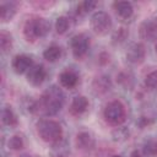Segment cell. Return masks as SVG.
Masks as SVG:
<instances>
[{
  "label": "cell",
  "mask_w": 157,
  "mask_h": 157,
  "mask_svg": "<svg viewBox=\"0 0 157 157\" xmlns=\"http://www.w3.org/2000/svg\"><path fill=\"white\" fill-rule=\"evenodd\" d=\"M76 147L78 150H83V151H88L91 148H93L94 146V139L93 136L87 132V131H81L77 134L76 140H75Z\"/></svg>",
  "instance_id": "7c38bea8"
},
{
  "label": "cell",
  "mask_w": 157,
  "mask_h": 157,
  "mask_svg": "<svg viewBox=\"0 0 157 157\" xmlns=\"http://www.w3.org/2000/svg\"><path fill=\"white\" fill-rule=\"evenodd\" d=\"M91 28L97 34H105L112 29V18L105 11H96L91 16Z\"/></svg>",
  "instance_id": "5b68a950"
},
{
  "label": "cell",
  "mask_w": 157,
  "mask_h": 157,
  "mask_svg": "<svg viewBox=\"0 0 157 157\" xmlns=\"http://www.w3.org/2000/svg\"><path fill=\"white\" fill-rule=\"evenodd\" d=\"M145 86L147 88H151V90L157 88V70L151 71L150 74L146 75V77H145Z\"/></svg>",
  "instance_id": "4316f807"
},
{
  "label": "cell",
  "mask_w": 157,
  "mask_h": 157,
  "mask_svg": "<svg viewBox=\"0 0 157 157\" xmlns=\"http://www.w3.org/2000/svg\"><path fill=\"white\" fill-rule=\"evenodd\" d=\"M70 48L72 52V55L76 59L83 58L90 48V38L85 33L75 34L70 40Z\"/></svg>",
  "instance_id": "8992f818"
},
{
  "label": "cell",
  "mask_w": 157,
  "mask_h": 157,
  "mask_svg": "<svg viewBox=\"0 0 157 157\" xmlns=\"http://www.w3.org/2000/svg\"><path fill=\"white\" fill-rule=\"evenodd\" d=\"M139 34L144 40L153 42L155 39H157V28L153 25L152 20H146L140 25Z\"/></svg>",
  "instance_id": "30bf717a"
},
{
  "label": "cell",
  "mask_w": 157,
  "mask_h": 157,
  "mask_svg": "<svg viewBox=\"0 0 157 157\" xmlns=\"http://www.w3.org/2000/svg\"><path fill=\"white\" fill-rule=\"evenodd\" d=\"M64 102H65V94L63 90L59 86L52 85L43 92L40 98L34 102L32 113H38L49 117L55 115L61 110Z\"/></svg>",
  "instance_id": "6da1fadb"
},
{
  "label": "cell",
  "mask_w": 157,
  "mask_h": 157,
  "mask_svg": "<svg viewBox=\"0 0 157 157\" xmlns=\"http://www.w3.org/2000/svg\"><path fill=\"white\" fill-rule=\"evenodd\" d=\"M69 152H70L69 144L63 137L60 140H58L56 142L52 144V155L54 157H66L69 155Z\"/></svg>",
  "instance_id": "ac0fdd59"
},
{
  "label": "cell",
  "mask_w": 157,
  "mask_h": 157,
  "mask_svg": "<svg viewBox=\"0 0 157 157\" xmlns=\"http://www.w3.org/2000/svg\"><path fill=\"white\" fill-rule=\"evenodd\" d=\"M130 157H145V156H144V155H141L137 150H135V151H132V152H131Z\"/></svg>",
  "instance_id": "83f0119b"
},
{
  "label": "cell",
  "mask_w": 157,
  "mask_h": 157,
  "mask_svg": "<svg viewBox=\"0 0 157 157\" xmlns=\"http://www.w3.org/2000/svg\"><path fill=\"white\" fill-rule=\"evenodd\" d=\"M16 2L13 1H2L0 4V10H1V22L6 23L13 18L16 15Z\"/></svg>",
  "instance_id": "9a60e30c"
},
{
  "label": "cell",
  "mask_w": 157,
  "mask_h": 157,
  "mask_svg": "<svg viewBox=\"0 0 157 157\" xmlns=\"http://www.w3.org/2000/svg\"><path fill=\"white\" fill-rule=\"evenodd\" d=\"M88 108V101L85 96H76L71 101L70 104V112L74 115H81L83 114Z\"/></svg>",
  "instance_id": "5bb4252c"
},
{
  "label": "cell",
  "mask_w": 157,
  "mask_h": 157,
  "mask_svg": "<svg viewBox=\"0 0 157 157\" xmlns=\"http://www.w3.org/2000/svg\"><path fill=\"white\" fill-rule=\"evenodd\" d=\"M1 120H2V124L6 125V126H16L18 124V119H17V115L16 113L13 112V109L9 105H5L1 110Z\"/></svg>",
  "instance_id": "e0dca14e"
},
{
  "label": "cell",
  "mask_w": 157,
  "mask_h": 157,
  "mask_svg": "<svg viewBox=\"0 0 157 157\" xmlns=\"http://www.w3.org/2000/svg\"><path fill=\"white\" fill-rule=\"evenodd\" d=\"M59 81H60V85L63 87L72 88V87H75L77 85L78 77H77L76 72H74L72 70H64L59 75Z\"/></svg>",
  "instance_id": "2e32d148"
},
{
  "label": "cell",
  "mask_w": 157,
  "mask_h": 157,
  "mask_svg": "<svg viewBox=\"0 0 157 157\" xmlns=\"http://www.w3.org/2000/svg\"><path fill=\"white\" fill-rule=\"evenodd\" d=\"M155 52L157 53V43H156V45H155Z\"/></svg>",
  "instance_id": "4dcf8cb0"
},
{
  "label": "cell",
  "mask_w": 157,
  "mask_h": 157,
  "mask_svg": "<svg viewBox=\"0 0 157 157\" xmlns=\"http://www.w3.org/2000/svg\"><path fill=\"white\" fill-rule=\"evenodd\" d=\"M152 22H153V25L156 26V28H157V16L155 17V18H152Z\"/></svg>",
  "instance_id": "f1b7e54d"
},
{
  "label": "cell",
  "mask_w": 157,
  "mask_h": 157,
  "mask_svg": "<svg viewBox=\"0 0 157 157\" xmlns=\"http://www.w3.org/2000/svg\"><path fill=\"white\" fill-rule=\"evenodd\" d=\"M69 26H70V20L66 16H60L55 21V29L59 34H64L69 29Z\"/></svg>",
  "instance_id": "484cf974"
},
{
  "label": "cell",
  "mask_w": 157,
  "mask_h": 157,
  "mask_svg": "<svg viewBox=\"0 0 157 157\" xmlns=\"http://www.w3.org/2000/svg\"><path fill=\"white\" fill-rule=\"evenodd\" d=\"M7 147L12 151H18L25 147V141L21 135H13L7 140Z\"/></svg>",
  "instance_id": "cb8c5ba5"
},
{
  "label": "cell",
  "mask_w": 157,
  "mask_h": 157,
  "mask_svg": "<svg viewBox=\"0 0 157 157\" xmlns=\"http://www.w3.org/2000/svg\"><path fill=\"white\" fill-rule=\"evenodd\" d=\"M104 119L114 126H119L120 124L124 123L125 118H126V113H125V107L123 105L121 102L119 101H112L109 102L103 112Z\"/></svg>",
  "instance_id": "277c9868"
},
{
  "label": "cell",
  "mask_w": 157,
  "mask_h": 157,
  "mask_svg": "<svg viewBox=\"0 0 157 157\" xmlns=\"http://www.w3.org/2000/svg\"><path fill=\"white\" fill-rule=\"evenodd\" d=\"M12 69L17 75H22V74H27L28 70L34 65L33 60L31 56L26 55V54H20L16 55L12 60Z\"/></svg>",
  "instance_id": "9c48e42d"
},
{
  "label": "cell",
  "mask_w": 157,
  "mask_h": 157,
  "mask_svg": "<svg viewBox=\"0 0 157 157\" xmlns=\"http://www.w3.org/2000/svg\"><path fill=\"white\" fill-rule=\"evenodd\" d=\"M0 48L4 54L9 53L12 48V36L6 31H1L0 33Z\"/></svg>",
  "instance_id": "44dd1931"
},
{
  "label": "cell",
  "mask_w": 157,
  "mask_h": 157,
  "mask_svg": "<svg viewBox=\"0 0 157 157\" xmlns=\"http://www.w3.org/2000/svg\"><path fill=\"white\" fill-rule=\"evenodd\" d=\"M113 7H114L117 15L123 20H129L134 13L132 4L129 1H115L113 4Z\"/></svg>",
  "instance_id": "4fadbf2b"
},
{
  "label": "cell",
  "mask_w": 157,
  "mask_h": 157,
  "mask_svg": "<svg viewBox=\"0 0 157 157\" xmlns=\"http://www.w3.org/2000/svg\"><path fill=\"white\" fill-rule=\"evenodd\" d=\"M20 157H36V156H31V155H28V153H23V155H21Z\"/></svg>",
  "instance_id": "f546056e"
},
{
  "label": "cell",
  "mask_w": 157,
  "mask_h": 157,
  "mask_svg": "<svg viewBox=\"0 0 157 157\" xmlns=\"http://www.w3.org/2000/svg\"><path fill=\"white\" fill-rule=\"evenodd\" d=\"M96 6H97V2L96 1H93V0H85V1H82L80 4H77L75 11H76V13L78 16H83V15L88 13L90 11H92Z\"/></svg>",
  "instance_id": "7402d4cb"
},
{
  "label": "cell",
  "mask_w": 157,
  "mask_h": 157,
  "mask_svg": "<svg viewBox=\"0 0 157 157\" xmlns=\"http://www.w3.org/2000/svg\"><path fill=\"white\" fill-rule=\"evenodd\" d=\"M26 77H27V81L32 86H39L44 82V80L47 77V70L43 65L34 64L26 74Z\"/></svg>",
  "instance_id": "ba28073f"
},
{
  "label": "cell",
  "mask_w": 157,
  "mask_h": 157,
  "mask_svg": "<svg viewBox=\"0 0 157 157\" xmlns=\"http://www.w3.org/2000/svg\"><path fill=\"white\" fill-rule=\"evenodd\" d=\"M113 157H121V156H113Z\"/></svg>",
  "instance_id": "1f68e13d"
},
{
  "label": "cell",
  "mask_w": 157,
  "mask_h": 157,
  "mask_svg": "<svg viewBox=\"0 0 157 157\" xmlns=\"http://www.w3.org/2000/svg\"><path fill=\"white\" fill-rule=\"evenodd\" d=\"M112 88V81L109 76L101 75L92 81V90L96 94H104Z\"/></svg>",
  "instance_id": "8fae6325"
},
{
  "label": "cell",
  "mask_w": 157,
  "mask_h": 157,
  "mask_svg": "<svg viewBox=\"0 0 157 157\" xmlns=\"http://www.w3.org/2000/svg\"><path fill=\"white\" fill-rule=\"evenodd\" d=\"M50 29V23L43 17H31L25 22L23 34L28 42H36L48 34Z\"/></svg>",
  "instance_id": "7a4b0ae2"
},
{
  "label": "cell",
  "mask_w": 157,
  "mask_h": 157,
  "mask_svg": "<svg viewBox=\"0 0 157 157\" xmlns=\"http://www.w3.org/2000/svg\"><path fill=\"white\" fill-rule=\"evenodd\" d=\"M142 155L145 157H157V140H146L142 145Z\"/></svg>",
  "instance_id": "ffe728a7"
},
{
  "label": "cell",
  "mask_w": 157,
  "mask_h": 157,
  "mask_svg": "<svg viewBox=\"0 0 157 157\" xmlns=\"http://www.w3.org/2000/svg\"><path fill=\"white\" fill-rule=\"evenodd\" d=\"M112 137L115 142H121V141H125L128 137H129V130L124 126H117L113 131H112Z\"/></svg>",
  "instance_id": "d4e9b609"
},
{
  "label": "cell",
  "mask_w": 157,
  "mask_h": 157,
  "mask_svg": "<svg viewBox=\"0 0 157 157\" xmlns=\"http://www.w3.org/2000/svg\"><path fill=\"white\" fill-rule=\"evenodd\" d=\"M36 126L39 137L45 142L54 144L63 137L61 125L53 119H40Z\"/></svg>",
  "instance_id": "3957f363"
},
{
  "label": "cell",
  "mask_w": 157,
  "mask_h": 157,
  "mask_svg": "<svg viewBox=\"0 0 157 157\" xmlns=\"http://www.w3.org/2000/svg\"><path fill=\"white\" fill-rule=\"evenodd\" d=\"M128 36H129V31L125 27H120V28H118L117 31L113 32V34H112V43L115 44V45L117 44H121L123 42H125Z\"/></svg>",
  "instance_id": "603a6c76"
},
{
  "label": "cell",
  "mask_w": 157,
  "mask_h": 157,
  "mask_svg": "<svg viewBox=\"0 0 157 157\" xmlns=\"http://www.w3.org/2000/svg\"><path fill=\"white\" fill-rule=\"evenodd\" d=\"M61 56V48L56 44H53V45H49L48 48L44 49L43 52V58L50 63H54Z\"/></svg>",
  "instance_id": "d6986e66"
},
{
  "label": "cell",
  "mask_w": 157,
  "mask_h": 157,
  "mask_svg": "<svg viewBox=\"0 0 157 157\" xmlns=\"http://www.w3.org/2000/svg\"><path fill=\"white\" fill-rule=\"evenodd\" d=\"M145 54H146V50H145L144 44H141V43H131L126 49L125 56H126V60L130 64L137 65V64H141L144 61Z\"/></svg>",
  "instance_id": "52a82bcc"
}]
</instances>
